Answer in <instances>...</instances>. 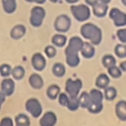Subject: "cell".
I'll use <instances>...</instances> for the list:
<instances>
[{"instance_id": "obj_2", "label": "cell", "mask_w": 126, "mask_h": 126, "mask_svg": "<svg viewBox=\"0 0 126 126\" xmlns=\"http://www.w3.org/2000/svg\"><path fill=\"white\" fill-rule=\"evenodd\" d=\"M81 37L90 41L94 46L98 45L102 41V32L99 27L93 23H85L80 28Z\"/></svg>"}, {"instance_id": "obj_16", "label": "cell", "mask_w": 126, "mask_h": 126, "mask_svg": "<svg viewBox=\"0 0 126 126\" xmlns=\"http://www.w3.org/2000/svg\"><path fill=\"white\" fill-rule=\"evenodd\" d=\"M109 85H110V77L107 75V73H100L96 76L94 80L95 88L99 90H104Z\"/></svg>"}, {"instance_id": "obj_40", "label": "cell", "mask_w": 126, "mask_h": 126, "mask_svg": "<svg viewBox=\"0 0 126 126\" xmlns=\"http://www.w3.org/2000/svg\"><path fill=\"white\" fill-rule=\"evenodd\" d=\"M65 1H66L68 4H71V5H72V4H76L79 0H65Z\"/></svg>"}, {"instance_id": "obj_5", "label": "cell", "mask_w": 126, "mask_h": 126, "mask_svg": "<svg viewBox=\"0 0 126 126\" xmlns=\"http://www.w3.org/2000/svg\"><path fill=\"white\" fill-rule=\"evenodd\" d=\"M45 16H46V12H45V9L42 6H40V5L33 6L31 10L30 20H29L31 26L33 27V28L41 27Z\"/></svg>"}, {"instance_id": "obj_9", "label": "cell", "mask_w": 126, "mask_h": 126, "mask_svg": "<svg viewBox=\"0 0 126 126\" xmlns=\"http://www.w3.org/2000/svg\"><path fill=\"white\" fill-rule=\"evenodd\" d=\"M16 90V81L12 77L3 78L0 82V92L6 96L9 97L13 95Z\"/></svg>"}, {"instance_id": "obj_24", "label": "cell", "mask_w": 126, "mask_h": 126, "mask_svg": "<svg viewBox=\"0 0 126 126\" xmlns=\"http://www.w3.org/2000/svg\"><path fill=\"white\" fill-rule=\"evenodd\" d=\"M89 94H90V97H91V102H103L104 97H103L102 90L94 88L89 92Z\"/></svg>"}, {"instance_id": "obj_28", "label": "cell", "mask_w": 126, "mask_h": 126, "mask_svg": "<svg viewBox=\"0 0 126 126\" xmlns=\"http://www.w3.org/2000/svg\"><path fill=\"white\" fill-rule=\"evenodd\" d=\"M66 108L71 111V112H75L80 108V104H79V99H78V95L77 96H70L69 95V100L67 103Z\"/></svg>"}, {"instance_id": "obj_34", "label": "cell", "mask_w": 126, "mask_h": 126, "mask_svg": "<svg viewBox=\"0 0 126 126\" xmlns=\"http://www.w3.org/2000/svg\"><path fill=\"white\" fill-rule=\"evenodd\" d=\"M68 100H69V94L65 92H61L57 97V101L59 103L60 106L62 107H66L67 106V103H68Z\"/></svg>"}, {"instance_id": "obj_25", "label": "cell", "mask_w": 126, "mask_h": 126, "mask_svg": "<svg viewBox=\"0 0 126 126\" xmlns=\"http://www.w3.org/2000/svg\"><path fill=\"white\" fill-rule=\"evenodd\" d=\"M2 8L6 14H13L17 10V0H2Z\"/></svg>"}, {"instance_id": "obj_43", "label": "cell", "mask_w": 126, "mask_h": 126, "mask_svg": "<svg viewBox=\"0 0 126 126\" xmlns=\"http://www.w3.org/2000/svg\"><path fill=\"white\" fill-rule=\"evenodd\" d=\"M50 2H52V3H60L62 0H49Z\"/></svg>"}, {"instance_id": "obj_44", "label": "cell", "mask_w": 126, "mask_h": 126, "mask_svg": "<svg viewBox=\"0 0 126 126\" xmlns=\"http://www.w3.org/2000/svg\"><path fill=\"white\" fill-rule=\"evenodd\" d=\"M26 1L29 3H35V0H26Z\"/></svg>"}, {"instance_id": "obj_12", "label": "cell", "mask_w": 126, "mask_h": 126, "mask_svg": "<svg viewBox=\"0 0 126 126\" xmlns=\"http://www.w3.org/2000/svg\"><path fill=\"white\" fill-rule=\"evenodd\" d=\"M28 83H29V86L32 90H35V91L41 90L43 88V86H44V80H43L42 76L37 72L32 73L29 76Z\"/></svg>"}, {"instance_id": "obj_11", "label": "cell", "mask_w": 126, "mask_h": 126, "mask_svg": "<svg viewBox=\"0 0 126 126\" xmlns=\"http://www.w3.org/2000/svg\"><path fill=\"white\" fill-rule=\"evenodd\" d=\"M58 117L57 114L52 110H47L42 112L38 119L39 126H55L57 124Z\"/></svg>"}, {"instance_id": "obj_23", "label": "cell", "mask_w": 126, "mask_h": 126, "mask_svg": "<svg viewBox=\"0 0 126 126\" xmlns=\"http://www.w3.org/2000/svg\"><path fill=\"white\" fill-rule=\"evenodd\" d=\"M102 92H103V97L107 101H112V100H114L117 97L118 92H117L116 88L113 87V86H110L109 85L104 90H102Z\"/></svg>"}, {"instance_id": "obj_22", "label": "cell", "mask_w": 126, "mask_h": 126, "mask_svg": "<svg viewBox=\"0 0 126 126\" xmlns=\"http://www.w3.org/2000/svg\"><path fill=\"white\" fill-rule=\"evenodd\" d=\"M25 76H26V69L24 68V66L17 65V66H15V67L12 68L11 77L15 81H21V80L24 79Z\"/></svg>"}, {"instance_id": "obj_6", "label": "cell", "mask_w": 126, "mask_h": 126, "mask_svg": "<svg viewBox=\"0 0 126 126\" xmlns=\"http://www.w3.org/2000/svg\"><path fill=\"white\" fill-rule=\"evenodd\" d=\"M83 89V81L80 78H68L65 81L64 92L67 93L70 96H77L82 92Z\"/></svg>"}, {"instance_id": "obj_4", "label": "cell", "mask_w": 126, "mask_h": 126, "mask_svg": "<svg viewBox=\"0 0 126 126\" xmlns=\"http://www.w3.org/2000/svg\"><path fill=\"white\" fill-rule=\"evenodd\" d=\"M25 109L32 118H39L43 112V107L39 99L36 97H30L25 102Z\"/></svg>"}, {"instance_id": "obj_13", "label": "cell", "mask_w": 126, "mask_h": 126, "mask_svg": "<svg viewBox=\"0 0 126 126\" xmlns=\"http://www.w3.org/2000/svg\"><path fill=\"white\" fill-rule=\"evenodd\" d=\"M95 55V48L93 43L90 41H84L83 45L80 50V56H82L85 59H92Z\"/></svg>"}, {"instance_id": "obj_8", "label": "cell", "mask_w": 126, "mask_h": 126, "mask_svg": "<svg viewBox=\"0 0 126 126\" xmlns=\"http://www.w3.org/2000/svg\"><path fill=\"white\" fill-rule=\"evenodd\" d=\"M109 18L113 22V25L117 28H123L126 27V13L122 12L118 8H112L110 9L108 13Z\"/></svg>"}, {"instance_id": "obj_26", "label": "cell", "mask_w": 126, "mask_h": 126, "mask_svg": "<svg viewBox=\"0 0 126 126\" xmlns=\"http://www.w3.org/2000/svg\"><path fill=\"white\" fill-rule=\"evenodd\" d=\"M78 99H79L80 108L87 109L89 107V105L91 103V97H90L89 92H81L78 95Z\"/></svg>"}, {"instance_id": "obj_19", "label": "cell", "mask_w": 126, "mask_h": 126, "mask_svg": "<svg viewBox=\"0 0 126 126\" xmlns=\"http://www.w3.org/2000/svg\"><path fill=\"white\" fill-rule=\"evenodd\" d=\"M60 93H61V88L57 84H51V85H49L46 88V91H45L46 96L50 100L57 99V97H58V95H59Z\"/></svg>"}, {"instance_id": "obj_33", "label": "cell", "mask_w": 126, "mask_h": 126, "mask_svg": "<svg viewBox=\"0 0 126 126\" xmlns=\"http://www.w3.org/2000/svg\"><path fill=\"white\" fill-rule=\"evenodd\" d=\"M12 66L9 63H2L0 65V76L2 78H7L11 77V72H12Z\"/></svg>"}, {"instance_id": "obj_21", "label": "cell", "mask_w": 126, "mask_h": 126, "mask_svg": "<svg viewBox=\"0 0 126 126\" xmlns=\"http://www.w3.org/2000/svg\"><path fill=\"white\" fill-rule=\"evenodd\" d=\"M15 126H31V118L27 113L21 112L14 117Z\"/></svg>"}, {"instance_id": "obj_36", "label": "cell", "mask_w": 126, "mask_h": 126, "mask_svg": "<svg viewBox=\"0 0 126 126\" xmlns=\"http://www.w3.org/2000/svg\"><path fill=\"white\" fill-rule=\"evenodd\" d=\"M0 126H15L14 118L10 116H4L0 119Z\"/></svg>"}, {"instance_id": "obj_35", "label": "cell", "mask_w": 126, "mask_h": 126, "mask_svg": "<svg viewBox=\"0 0 126 126\" xmlns=\"http://www.w3.org/2000/svg\"><path fill=\"white\" fill-rule=\"evenodd\" d=\"M116 36L121 43H126V27L118 29L116 32Z\"/></svg>"}, {"instance_id": "obj_42", "label": "cell", "mask_w": 126, "mask_h": 126, "mask_svg": "<svg viewBox=\"0 0 126 126\" xmlns=\"http://www.w3.org/2000/svg\"><path fill=\"white\" fill-rule=\"evenodd\" d=\"M98 1H99V2H102V3H105V4H108L111 0H98Z\"/></svg>"}, {"instance_id": "obj_3", "label": "cell", "mask_w": 126, "mask_h": 126, "mask_svg": "<svg viewBox=\"0 0 126 126\" xmlns=\"http://www.w3.org/2000/svg\"><path fill=\"white\" fill-rule=\"evenodd\" d=\"M70 11L74 19L80 23H84L88 21L91 17V9L88 5L79 4V5H71Z\"/></svg>"}, {"instance_id": "obj_31", "label": "cell", "mask_w": 126, "mask_h": 126, "mask_svg": "<svg viewBox=\"0 0 126 126\" xmlns=\"http://www.w3.org/2000/svg\"><path fill=\"white\" fill-rule=\"evenodd\" d=\"M103 109V102H91L87 108L88 112L91 114H98Z\"/></svg>"}, {"instance_id": "obj_38", "label": "cell", "mask_w": 126, "mask_h": 126, "mask_svg": "<svg viewBox=\"0 0 126 126\" xmlns=\"http://www.w3.org/2000/svg\"><path fill=\"white\" fill-rule=\"evenodd\" d=\"M120 67V69L122 70V72H125L126 73V60H123L120 62V64L118 65Z\"/></svg>"}, {"instance_id": "obj_7", "label": "cell", "mask_w": 126, "mask_h": 126, "mask_svg": "<svg viewBox=\"0 0 126 126\" xmlns=\"http://www.w3.org/2000/svg\"><path fill=\"white\" fill-rule=\"evenodd\" d=\"M71 26H72L71 19L66 14L58 15L55 18V21H54V24H53L54 30L57 32H61V33L67 32L71 29Z\"/></svg>"}, {"instance_id": "obj_18", "label": "cell", "mask_w": 126, "mask_h": 126, "mask_svg": "<svg viewBox=\"0 0 126 126\" xmlns=\"http://www.w3.org/2000/svg\"><path fill=\"white\" fill-rule=\"evenodd\" d=\"M108 12V5L102 2H97L93 6V14L97 18H103Z\"/></svg>"}, {"instance_id": "obj_45", "label": "cell", "mask_w": 126, "mask_h": 126, "mask_svg": "<svg viewBox=\"0 0 126 126\" xmlns=\"http://www.w3.org/2000/svg\"><path fill=\"white\" fill-rule=\"evenodd\" d=\"M121 2H122V4H123V5H125V6H126V0H121Z\"/></svg>"}, {"instance_id": "obj_20", "label": "cell", "mask_w": 126, "mask_h": 126, "mask_svg": "<svg viewBox=\"0 0 126 126\" xmlns=\"http://www.w3.org/2000/svg\"><path fill=\"white\" fill-rule=\"evenodd\" d=\"M51 73L56 78H63L66 74V66L61 62H55L51 66Z\"/></svg>"}, {"instance_id": "obj_1", "label": "cell", "mask_w": 126, "mask_h": 126, "mask_svg": "<svg viewBox=\"0 0 126 126\" xmlns=\"http://www.w3.org/2000/svg\"><path fill=\"white\" fill-rule=\"evenodd\" d=\"M83 38L78 35L71 36L64 48L65 62L70 68H76L81 63L80 50L83 45Z\"/></svg>"}, {"instance_id": "obj_30", "label": "cell", "mask_w": 126, "mask_h": 126, "mask_svg": "<svg viewBox=\"0 0 126 126\" xmlns=\"http://www.w3.org/2000/svg\"><path fill=\"white\" fill-rule=\"evenodd\" d=\"M106 70H107V75L112 79H119L122 76V73H123L118 65L111 66V67L107 68Z\"/></svg>"}, {"instance_id": "obj_14", "label": "cell", "mask_w": 126, "mask_h": 126, "mask_svg": "<svg viewBox=\"0 0 126 126\" xmlns=\"http://www.w3.org/2000/svg\"><path fill=\"white\" fill-rule=\"evenodd\" d=\"M26 33H27V28L22 24L15 25L10 31V36L14 40H19L23 38L26 35Z\"/></svg>"}, {"instance_id": "obj_37", "label": "cell", "mask_w": 126, "mask_h": 126, "mask_svg": "<svg viewBox=\"0 0 126 126\" xmlns=\"http://www.w3.org/2000/svg\"><path fill=\"white\" fill-rule=\"evenodd\" d=\"M6 96L0 92V111H1V109H2V106H3V104H4V102L6 101Z\"/></svg>"}, {"instance_id": "obj_10", "label": "cell", "mask_w": 126, "mask_h": 126, "mask_svg": "<svg viewBox=\"0 0 126 126\" xmlns=\"http://www.w3.org/2000/svg\"><path fill=\"white\" fill-rule=\"evenodd\" d=\"M32 67L35 72H42L46 68V57L41 52H34L31 58Z\"/></svg>"}, {"instance_id": "obj_15", "label": "cell", "mask_w": 126, "mask_h": 126, "mask_svg": "<svg viewBox=\"0 0 126 126\" xmlns=\"http://www.w3.org/2000/svg\"><path fill=\"white\" fill-rule=\"evenodd\" d=\"M114 112L116 117L120 121L125 122L126 121V100L121 99L117 101L114 106Z\"/></svg>"}, {"instance_id": "obj_29", "label": "cell", "mask_w": 126, "mask_h": 126, "mask_svg": "<svg viewBox=\"0 0 126 126\" xmlns=\"http://www.w3.org/2000/svg\"><path fill=\"white\" fill-rule=\"evenodd\" d=\"M114 55L117 58L124 59L126 58V43H118L114 47Z\"/></svg>"}, {"instance_id": "obj_41", "label": "cell", "mask_w": 126, "mask_h": 126, "mask_svg": "<svg viewBox=\"0 0 126 126\" xmlns=\"http://www.w3.org/2000/svg\"><path fill=\"white\" fill-rule=\"evenodd\" d=\"M45 1H46V0H35V3L38 4V5H41V4L45 3Z\"/></svg>"}, {"instance_id": "obj_17", "label": "cell", "mask_w": 126, "mask_h": 126, "mask_svg": "<svg viewBox=\"0 0 126 126\" xmlns=\"http://www.w3.org/2000/svg\"><path fill=\"white\" fill-rule=\"evenodd\" d=\"M68 42V38L64 33L57 32L51 36V44H53L57 48H63L66 46Z\"/></svg>"}, {"instance_id": "obj_39", "label": "cell", "mask_w": 126, "mask_h": 126, "mask_svg": "<svg viewBox=\"0 0 126 126\" xmlns=\"http://www.w3.org/2000/svg\"><path fill=\"white\" fill-rule=\"evenodd\" d=\"M86 1V3L89 5V6H94V4H96L97 2H98V0H85Z\"/></svg>"}, {"instance_id": "obj_32", "label": "cell", "mask_w": 126, "mask_h": 126, "mask_svg": "<svg viewBox=\"0 0 126 126\" xmlns=\"http://www.w3.org/2000/svg\"><path fill=\"white\" fill-rule=\"evenodd\" d=\"M43 54L45 55L46 58L48 59H52L56 56L57 54V47H55L53 44H48L44 47L43 49Z\"/></svg>"}, {"instance_id": "obj_27", "label": "cell", "mask_w": 126, "mask_h": 126, "mask_svg": "<svg viewBox=\"0 0 126 126\" xmlns=\"http://www.w3.org/2000/svg\"><path fill=\"white\" fill-rule=\"evenodd\" d=\"M101 64L105 69H107L111 66H114V65H116V57L109 53L104 54L101 58Z\"/></svg>"}]
</instances>
